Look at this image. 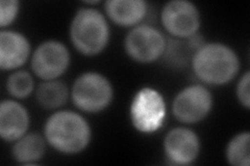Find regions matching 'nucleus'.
<instances>
[{
	"mask_svg": "<svg viewBox=\"0 0 250 166\" xmlns=\"http://www.w3.org/2000/svg\"><path fill=\"white\" fill-rule=\"evenodd\" d=\"M43 135L57 152L76 155L90 145L92 130L82 114L72 110H59L47 118Z\"/></svg>",
	"mask_w": 250,
	"mask_h": 166,
	"instance_id": "1",
	"label": "nucleus"
},
{
	"mask_svg": "<svg viewBox=\"0 0 250 166\" xmlns=\"http://www.w3.org/2000/svg\"><path fill=\"white\" fill-rule=\"evenodd\" d=\"M192 70L207 85L222 86L233 80L240 71V58L231 47L219 42L206 43L195 51Z\"/></svg>",
	"mask_w": 250,
	"mask_h": 166,
	"instance_id": "2",
	"label": "nucleus"
},
{
	"mask_svg": "<svg viewBox=\"0 0 250 166\" xmlns=\"http://www.w3.org/2000/svg\"><path fill=\"white\" fill-rule=\"evenodd\" d=\"M69 34L78 52L85 56H95L106 48L111 31L103 13L94 7H82L74 15Z\"/></svg>",
	"mask_w": 250,
	"mask_h": 166,
	"instance_id": "3",
	"label": "nucleus"
},
{
	"mask_svg": "<svg viewBox=\"0 0 250 166\" xmlns=\"http://www.w3.org/2000/svg\"><path fill=\"white\" fill-rule=\"evenodd\" d=\"M70 96L76 108L87 113L105 110L114 99V88L108 79L98 72H85L78 76Z\"/></svg>",
	"mask_w": 250,
	"mask_h": 166,
	"instance_id": "4",
	"label": "nucleus"
},
{
	"mask_svg": "<svg viewBox=\"0 0 250 166\" xmlns=\"http://www.w3.org/2000/svg\"><path fill=\"white\" fill-rule=\"evenodd\" d=\"M167 114V105L160 91L143 88L131 100L129 116L134 128L143 134H151L162 128Z\"/></svg>",
	"mask_w": 250,
	"mask_h": 166,
	"instance_id": "5",
	"label": "nucleus"
},
{
	"mask_svg": "<svg viewBox=\"0 0 250 166\" xmlns=\"http://www.w3.org/2000/svg\"><path fill=\"white\" fill-rule=\"evenodd\" d=\"M167 39L161 30L148 24L137 25L124 38L127 56L139 64H152L163 57Z\"/></svg>",
	"mask_w": 250,
	"mask_h": 166,
	"instance_id": "6",
	"label": "nucleus"
},
{
	"mask_svg": "<svg viewBox=\"0 0 250 166\" xmlns=\"http://www.w3.org/2000/svg\"><path fill=\"white\" fill-rule=\"evenodd\" d=\"M213 105V94L207 86L192 84L177 92L172 102V113L179 123L197 124L208 117Z\"/></svg>",
	"mask_w": 250,
	"mask_h": 166,
	"instance_id": "7",
	"label": "nucleus"
},
{
	"mask_svg": "<svg viewBox=\"0 0 250 166\" xmlns=\"http://www.w3.org/2000/svg\"><path fill=\"white\" fill-rule=\"evenodd\" d=\"M161 22L167 33L174 38L187 39L198 34L201 16L198 7L188 0H171L164 4Z\"/></svg>",
	"mask_w": 250,
	"mask_h": 166,
	"instance_id": "8",
	"label": "nucleus"
},
{
	"mask_svg": "<svg viewBox=\"0 0 250 166\" xmlns=\"http://www.w3.org/2000/svg\"><path fill=\"white\" fill-rule=\"evenodd\" d=\"M70 52L65 44L48 39L39 45L30 59L33 73L43 81L57 80L70 65Z\"/></svg>",
	"mask_w": 250,
	"mask_h": 166,
	"instance_id": "9",
	"label": "nucleus"
},
{
	"mask_svg": "<svg viewBox=\"0 0 250 166\" xmlns=\"http://www.w3.org/2000/svg\"><path fill=\"white\" fill-rule=\"evenodd\" d=\"M200 139L193 130L187 127L171 129L163 141L166 159L175 165H190L200 153Z\"/></svg>",
	"mask_w": 250,
	"mask_h": 166,
	"instance_id": "10",
	"label": "nucleus"
},
{
	"mask_svg": "<svg viewBox=\"0 0 250 166\" xmlns=\"http://www.w3.org/2000/svg\"><path fill=\"white\" fill-rule=\"evenodd\" d=\"M30 124L26 107L15 100L0 103V136L6 142H15L25 135Z\"/></svg>",
	"mask_w": 250,
	"mask_h": 166,
	"instance_id": "11",
	"label": "nucleus"
},
{
	"mask_svg": "<svg viewBox=\"0 0 250 166\" xmlns=\"http://www.w3.org/2000/svg\"><path fill=\"white\" fill-rule=\"evenodd\" d=\"M30 55L28 38L18 31H0V69L16 71L25 64Z\"/></svg>",
	"mask_w": 250,
	"mask_h": 166,
	"instance_id": "12",
	"label": "nucleus"
},
{
	"mask_svg": "<svg viewBox=\"0 0 250 166\" xmlns=\"http://www.w3.org/2000/svg\"><path fill=\"white\" fill-rule=\"evenodd\" d=\"M105 14L109 20L122 27H135L144 20L148 4L144 0H107Z\"/></svg>",
	"mask_w": 250,
	"mask_h": 166,
	"instance_id": "13",
	"label": "nucleus"
},
{
	"mask_svg": "<svg viewBox=\"0 0 250 166\" xmlns=\"http://www.w3.org/2000/svg\"><path fill=\"white\" fill-rule=\"evenodd\" d=\"M13 158L20 164H36L45 155L47 141L41 134L37 132L26 133L18 140L13 142Z\"/></svg>",
	"mask_w": 250,
	"mask_h": 166,
	"instance_id": "14",
	"label": "nucleus"
},
{
	"mask_svg": "<svg viewBox=\"0 0 250 166\" xmlns=\"http://www.w3.org/2000/svg\"><path fill=\"white\" fill-rule=\"evenodd\" d=\"M68 86L59 79L43 81L37 88L36 100L38 104L47 110H56L64 106L69 98Z\"/></svg>",
	"mask_w": 250,
	"mask_h": 166,
	"instance_id": "15",
	"label": "nucleus"
},
{
	"mask_svg": "<svg viewBox=\"0 0 250 166\" xmlns=\"http://www.w3.org/2000/svg\"><path fill=\"white\" fill-rule=\"evenodd\" d=\"M225 158L232 166H249L250 133L241 132L234 135L225 148Z\"/></svg>",
	"mask_w": 250,
	"mask_h": 166,
	"instance_id": "16",
	"label": "nucleus"
},
{
	"mask_svg": "<svg viewBox=\"0 0 250 166\" xmlns=\"http://www.w3.org/2000/svg\"><path fill=\"white\" fill-rule=\"evenodd\" d=\"M5 89L15 99H25L35 90L34 77L27 71L16 70L6 78Z\"/></svg>",
	"mask_w": 250,
	"mask_h": 166,
	"instance_id": "17",
	"label": "nucleus"
},
{
	"mask_svg": "<svg viewBox=\"0 0 250 166\" xmlns=\"http://www.w3.org/2000/svg\"><path fill=\"white\" fill-rule=\"evenodd\" d=\"M193 52L188 47L187 42L184 43L179 38H172L167 42L166 50L163 56L169 65L175 68L186 67L188 61L192 59Z\"/></svg>",
	"mask_w": 250,
	"mask_h": 166,
	"instance_id": "18",
	"label": "nucleus"
},
{
	"mask_svg": "<svg viewBox=\"0 0 250 166\" xmlns=\"http://www.w3.org/2000/svg\"><path fill=\"white\" fill-rule=\"evenodd\" d=\"M20 11L18 0H1L0 1V27L4 29L17 18Z\"/></svg>",
	"mask_w": 250,
	"mask_h": 166,
	"instance_id": "19",
	"label": "nucleus"
},
{
	"mask_svg": "<svg viewBox=\"0 0 250 166\" xmlns=\"http://www.w3.org/2000/svg\"><path fill=\"white\" fill-rule=\"evenodd\" d=\"M236 96L240 104L245 109L250 107V72H246L241 76L239 79L237 88H236Z\"/></svg>",
	"mask_w": 250,
	"mask_h": 166,
	"instance_id": "20",
	"label": "nucleus"
},
{
	"mask_svg": "<svg viewBox=\"0 0 250 166\" xmlns=\"http://www.w3.org/2000/svg\"><path fill=\"white\" fill-rule=\"evenodd\" d=\"M205 44H206L205 38H203V37L199 34H196L190 37L189 38H187V45L192 50L193 53L196 50H198L200 47H202Z\"/></svg>",
	"mask_w": 250,
	"mask_h": 166,
	"instance_id": "21",
	"label": "nucleus"
}]
</instances>
